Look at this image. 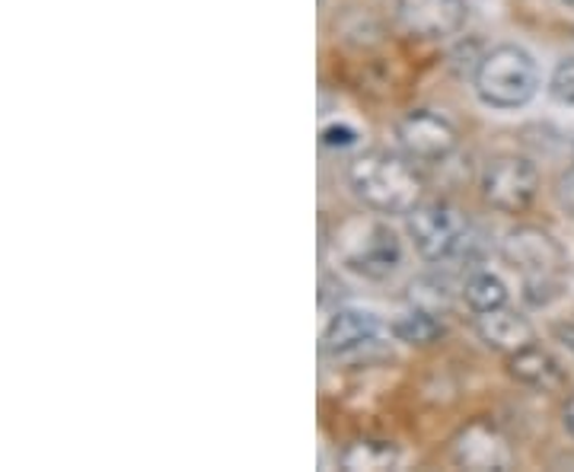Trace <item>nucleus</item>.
I'll list each match as a JSON object with an SVG mask.
<instances>
[{
    "mask_svg": "<svg viewBox=\"0 0 574 472\" xmlns=\"http://www.w3.org/2000/svg\"><path fill=\"white\" fill-rule=\"evenodd\" d=\"M354 195L377 214H409L422 204V176L389 150H367L348 170Z\"/></svg>",
    "mask_w": 574,
    "mask_h": 472,
    "instance_id": "nucleus-1",
    "label": "nucleus"
},
{
    "mask_svg": "<svg viewBox=\"0 0 574 472\" xmlns=\"http://www.w3.org/2000/svg\"><path fill=\"white\" fill-rule=\"evenodd\" d=\"M539 90V67L533 54L517 46L491 48L476 67V94L485 105L517 109Z\"/></svg>",
    "mask_w": 574,
    "mask_h": 472,
    "instance_id": "nucleus-2",
    "label": "nucleus"
},
{
    "mask_svg": "<svg viewBox=\"0 0 574 472\" xmlns=\"http://www.w3.org/2000/svg\"><path fill=\"white\" fill-rule=\"evenodd\" d=\"M335 252L341 262L364 278H389L402 265V243L389 224L374 218L345 221L335 234Z\"/></svg>",
    "mask_w": 574,
    "mask_h": 472,
    "instance_id": "nucleus-3",
    "label": "nucleus"
},
{
    "mask_svg": "<svg viewBox=\"0 0 574 472\" xmlns=\"http://www.w3.org/2000/svg\"><path fill=\"white\" fill-rule=\"evenodd\" d=\"M409 236L422 259L447 262L470 246V221L447 201H425L405 214Z\"/></svg>",
    "mask_w": 574,
    "mask_h": 472,
    "instance_id": "nucleus-4",
    "label": "nucleus"
},
{
    "mask_svg": "<svg viewBox=\"0 0 574 472\" xmlns=\"http://www.w3.org/2000/svg\"><path fill=\"white\" fill-rule=\"evenodd\" d=\"M482 198L504 214H521L529 208V201L539 191V173L536 166L517 157V153H501L495 160H488L485 173H482Z\"/></svg>",
    "mask_w": 574,
    "mask_h": 472,
    "instance_id": "nucleus-5",
    "label": "nucleus"
},
{
    "mask_svg": "<svg viewBox=\"0 0 574 472\" xmlns=\"http://www.w3.org/2000/svg\"><path fill=\"white\" fill-rule=\"evenodd\" d=\"M501 256H504L508 265H514L524 275L529 290H536V287L552 290L556 287V275L565 265L562 246L549 234L536 231V227H517V231H511V234L504 236V243H501Z\"/></svg>",
    "mask_w": 574,
    "mask_h": 472,
    "instance_id": "nucleus-6",
    "label": "nucleus"
},
{
    "mask_svg": "<svg viewBox=\"0 0 574 472\" xmlns=\"http://www.w3.org/2000/svg\"><path fill=\"white\" fill-rule=\"evenodd\" d=\"M399 144L412 160L422 163H440L457 150V128L450 125V119L430 112V109H415L399 122Z\"/></svg>",
    "mask_w": 574,
    "mask_h": 472,
    "instance_id": "nucleus-7",
    "label": "nucleus"
},
{
    "mask_svg": "<svg viewBox=\"0 0 574 472\" xmlns=\"http://www.w3.org/2000/svg\"><path fill=\"white\" fill-rule=\"evenodd\" d=\"M396 20L415 39H447L466 23V0H396Z\"/></svg>",
    "mask_w": 574,
    "mask_h": 472,
    "instance_id": "nucleus-8",
    "label": "nucleus"
},
{
    "mask_svg": "<svg viewBox=\"0 0 574 472\" xmlns=\"http://www.w3.org/2000/svg\"><path fill=\"white\" fill-rule=\"evenodd\" d=\"M457 463L466 470H508L511 467V450L504 437L485 422L466 427L457 440Z\"/></svg>",
    "mask_w": 574,
    "mask_h": 472,
    "instance_id": "nucleus-9",
    "label": "nucleus"
},
{
    "mask_svg": "<svg viewBox=\"0 0 574 472\" xmlns=\"http://www.w3.org/2000/svg\"><path fill=\"white\" fill-rule=\"evenodd\" d=\"M476 332L485 345H491V348H498L504 355H514V351H521V348L536 341V332H533V326L526 323L524 316L514 313V310H504V307L478 313Z\"/></svg>",
    "mask_w": 574,
    "mask_h": 472,
    "instance_id": "nucleus-10",
    "label": "nucleus"
},
{
    "mask_svg": "<svg viewBox=\"0 0 574 472\" xmlns=\"http://www.w3.org/2000/svg\"><path fill=\"white\" fill-rule=\"evenodd\" d=\"M377 335V316L364 313V310H341L329 320V326L323 332V351L329 355H348L367 341H374Z\"/></svg>",
    "mask_w": 574,
    "mask_h": 472,
    "instance_id": "nucleus-11",
    "label": "nucleus"
},
{
    "mask_svg": "<svg viewBox=\"0 0 574 472\" xmlns=\"http://www.w3.org/2000/svg\"><path fill=\"white\" fill-rule=\"evenodd\" d=\"M508 358H511V361H508L511 377H517L521 383H526V386L559 389V386L565 383V374H562V368L556 364V358H552L549 351L536 348V341L521 348V351H514V355H508Z\"/></svg>",
    "mask_w": 574,
    "mask_h": 472,
    "instance_id": "nucleus-12",
    "label": "nucleus"
},
{
    "mask_svg": "<svg viewBox=\"0 0 574 472\" xmlns=\"http://www.w3.org/2000/svg\"><path fill=\"white\" fill-rule=\"evenodd\" d=\"M396 460H399V454L386 440H358L341 454L345 470H389V467H396Z\"/></svg>",
    "mask_w": 574,
    "mask_h": 472,
    "instance_id": "nucleus-13",
    "label": "nucleus"
},
{
    "mask_svg": "<svg viewBox=\"0 0 574 472\" xmlns=\"http://www.w3.org/2000/svg\"><path fill=\"white\" fill-rule=\"evenodd\" d=\"M463 300L470 303L473 313H488L508 303V287L498 275L491 272H478L470 282L463 284Z\"/></svg>",
    "mask_w": 574,
    "mask_h": 472,
    "instance_id": "nucleus-14",
    "label": "nucleus"
},
{
    "mask_svg": "<svg viewBox=\"0 0 574 472\" xmlns=\"http://www.w3.org/2000/svg\"><path fill=\"white\" fill-rule=\"evenodd\" d=\"M392 332H396V338L399 341H409V345H428L434 341L437 335H440V323H437V316L434 313H425V310H409L405 316H399L396 323H392Z\"/></svg>",
    "mask_w": 574,
    "mask_h": 472,
    "instance_id": "nucleus-15",
    "label": "nucleus"
},
{
    "mask_svg": "<svg viewBox=\"0 0 574 472\" xmlns=\"http://www.w3.org/2000/svg\"><path fill=\"white\" fill-rule=\"evenodd\" d=\"M409 300H412V307L434 313V316L447 313V307H450V294L437 278H419L409 287Z\"/></svg>",
    "mask_w": 574,
    "mask_h": 472,
    "instance_id": "nucleus-16",
    "label": "nucleus"
},
{
    "mask_svg": "<svg viewBox=\"0 0 574 472\" xmlns=\"http://www.w3.org/2000/svg\"><path fill=\"white\" fill-rule=\"evenodd\" d=\"M549 87H552V96H556V99L574 105V61H562V64L556 67Z\"/></svg>",
    "mask_w": 574,
    "mask_h": 472,
    "instance_id": "nucleus-17",
    "label": "nucleus"
},
{
    "mask_svg": "<svg viewBox=\"0 0 574 472\" xmlns=\"http://www.w3.org/2000/svg\"><path fill=\"white\" fill-rule=\"evenodd\" d=\"M559 201H562V208L574 218V166L562 176V183H559Z\"/></svg>",
    "mask_w": 574,
    "mask_h": 472,
    "instance_id": "nucleus-18",
    "label": "nucleus"
},
{
    "mask_svg": "<svg viewBox=\"0 0 574 472\" xmlns=\"http://www.w3.org/2000/svg\"><path fill=\"white\" fill-rule=\"evenodd\" d=\"M556 335H559V338H562V341L574 351V323H562V326L556 330Z\"/></svg>",
    "mask_w": 574,
    "mask_h": 472,
    "instance_id": "nucleus-19",
    "label": "nucleus"
},
{
    "mask_svg": "<svg viewBox=\"0 0 574 472\" xmlns=\"http://www.w3.org/2000/svg\"><path fill=\"white\" fill-rule=\"evenodd\" d=\"M565 427L574 437V396H569V402H565Z\"/></svg>",
    "mask_w": 574,
    "mask_h": 472,
    "instance_id": "nucleus-20",
    "label": "nucleus"
},
{
    "mask_svg": "<svg viewBox=\"0 0 574 472\" xmlns=\"http://www.w3.org/2000/svg\"><path fill=\"white\" fill-rule=\"evenodd\" d=\"M562 3H569V7H574V0H562Z\"/></svg>",
    "mask_w": 574,
    "mask_h": 472,
    "instance_id": "nucleus-21",
    "label": "nucleus"
}]
</instances>
